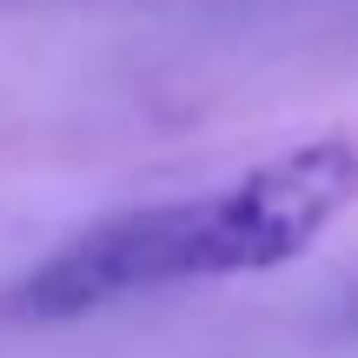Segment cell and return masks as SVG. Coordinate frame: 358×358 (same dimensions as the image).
I'll return each instance as SVG.
<instances>
[{
	"label": "cell",
	"mask_w": 358,
	"mask_h": 358,
	"mask_svg": "<svg viewBox=\"0 0 358 358\" xmlns=\"http://www.w3.org/2000/svg\"><path fill=\"white\" fill-rule=\"evenodd\" d=\"M345 319H352V325H358V299H352V306H345Z\"/></svg>",
	"instance_id": "2"
},
{
	"label": "cell",
	"mask_w": 358,
	"mask_h": 358,
	"mask_svg": "<svg viewBox=\"0 0 358 358\" xmlns=\"http://www.w3.org/2000/svg\"><path fill=\"white\" fill-rule=\"evenodd\" d=\"M352 199H358V146L306 140L206 192H179V199L133 206V213L87 226L53 259H40L27 279H13V292L0 299V319L66 325V319H87V312L127 306L146 292H173L192 279L292 266L299 252H312L325 239V226Z\"/></svg>",
	"instance_id": "1"
}]
</instances>
